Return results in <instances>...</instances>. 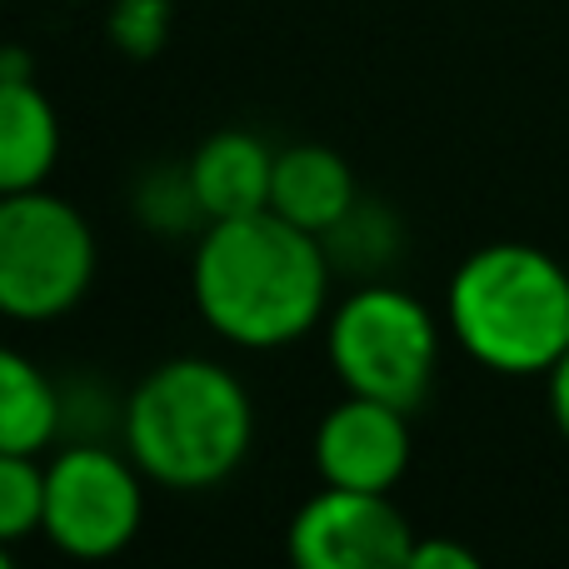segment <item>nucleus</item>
<instances>
[{"instance_id": "nucleus-9", "label": "nucleus", "mask_w": 569, "mask_h": 569, "mask_svg": "<svg viewBox=\"0 0 569 569\" xmlns=\"http://www.w3.org/2000/svg\"><path fill=\"white\" fill-rule=\"evenodd\" d=\"M190 180H196L206 226L236 216H256L270 210V186H276V156L266 140L250 130H216L190 160Z\"/></svg>"}, {"instance_id": "nucleus-6", "label": "nucleus", "mask_w": 569, "mask_h": 569, "mask_svg": "<svg viewBox=\"0 0 569 569\" xmlns=\"http://www.w3.org/2000/svg\"><path fill=\"white\" fill-rule=\"evenodd\" d=\"M140 465L120 460L96 440H70L46 465V525L50 545L76 560H106L126 550L140 530Z\"/></svg>"}, {"instance_id": "nucleus-1", "label": "nucleus", "mask_w": 569, "mask_h": 569, "mask_svg": "<svg viewBox=\"0 0 569 569\" xmlns=\"http://www.w3.org/2000/svg\"><path fill=\"white\" fill-rule=\"evenodd\" d=\"M330 256L320 236L276 210L216 220L196 250V305L226 340L246 350L290 345L320 320Z\"/></svg>"}, {"instance_id": "nucleus-16", "label": "nucleus", "mask_w": 569, "mask_h": 569, "mask_svg": "<svg viewBox=\"0 0 569 569\" xmlns=\"http://www.w3.org/2000/svg\"><path fill=\"white\" fill-rule=\"evenodd\" d=\"M405 569H480V560H475V550L450 545V540H415Z\"/></svg>"}, {"instance_id": "nucleus-17", "label": "nucleus", "mask_w": 569, "mask_h": 569, "mask_svg": "<svg viewBox=\"0 0 569 569\" xmlns=\"http://www.w3.org/2000/svg\"><path fill=\"white\" fill-rule=\"evenodd\" d=\"M550 415H555V425H560V435L569 440V350L550 370Z\"/></svg>"}, {"instance_id": "nucleus-3", "label": "nucleus", "mask_w": 569, "mask_h": 569, "mask_svg": "<svg viewBox=\"0 0 569 569\" xmlns=\"http://www.w3.org/2000/svg\"><path fill=\"white\" fill-rule=\"evenodd\" d=\"M450 330L485 370H555L569 350V270L535 246L475 250L450 280Z\"/></svg>"}, {"instance_id": "nucleus-14", "label": "nucleus", "mask_w": 569, "mask_h": 569, "mask_svg": "<svg viewBox=\"0 0 569 569\" xmlns=\"http://www.w3.org/2000/svg\"><path fill=\"white\" fill-rule=\"evenodd\" d=\"M136 210H140V220L156 230H190L196 220H206L200 196H196V180H190V166L186 170H176V166L156 170V176L140 186Z\"/></svg>"}, {"instance_id": "nucleus-2", "label": "nucleus", "mask_w": 569, "mask_h": 569, "mask_svg": "<svg viewBox=\"0 0 569 569\" xmlns=\"http://www.w3.org/2000/svg\"><path fill=\"white\" fill-rule=\"evenodd\" d=\"M126 450L140 475L166 490L220 485L250 450V395L216 360H166L136 385L120 410Z\"/></svg>"}, {"instance_id": "nucleus-12", "label": "nucleus", "mask_w": 569, "mask_h": 569, "mask_svg": "<svg viewBox=\"0 0 569 569\" xmlns=\"http://www.w3.org/2000/svg\"><path fill=\"white\" fill-rule=\"evenodd\" d=\"M60 390L20 350L0 355V455H40L60 440Z\"/></svg>"}, {"instance_id": "nucleus-8", "label": "nucleus", "mask_w": 569, "mask_h": 569, "mask_svg": "<svg viewBox=\"0 0 569 569\" xmlns=\"http://www.w3.org/2000/svg\"><path fill=\"white\" fill-rule=\"evenodd\" d=\"M410 465V425L405 410L370 395H350L340 400L315 430V470L325 485H345V490H385L405 475Z\"/></svg>"}, {"instance_id": "nucleus-7", "label": "nucleus", "mask_w": 569, "mask_h": 569, "mask_svg": "<svg viewBox=\"0 0 569 569\" xmlns=\"http://www.w3.org/2000/svg\"><path fill=\"white\" fill-rule=\"evenodd\" d=\"M410 550L415 530L385 490L330 485L290 525V555L305 569H400Z\"/></svg>"}, {"instance_id": "nucleus-15", "label": "nucleus", "mask_w": 569, "mask_h": 569, "mask_svg": "<svg viewBox=\"0 0 569 569\" xmlns=\"http://www.w3.org/2000/svg\"><path fill=\"white\" fill-rule=\"evenodd\" d=\"M110 30L130 56H150L166 40V0H120Z\"/></svg>"}, {"instance_id": "nucleus-4", "label": "nucleus", "mask_w": 569, "mask_h": 569, "mask_svg": "<svg viewBox=\"0 0 569 569\" xmlns=\"http://www.w3.org/2000/svg\"><path fill=\"white\" fill-rule=\"evenodd\" d=\"M440 330L415 295L370 284L330 320V365L350 395H370L410 415L430 395Z\"/></svg>"}, {"instance_id": "nucleus-10", "label": "nucleus", "mask_w": 569, "mask_h": 569, "mask_svg": "<svg viewBox=\"0 0 569 569\" xmlns=\"http://www.w3.org/2000/svg\"><path fill=\"white\" fill-rule=\"evenodd\" d=\"M360 190L355 176L330 146H290L276 156V186H270V210L310 236H330L355 210Z\"/></svg>"}, {"instance_id": "nucleus-11", "label": "nucleus", "mask_w": 569, "mask_h": 569, "mask_svg": "<svg viewBox=\"0 0 569 569\" xmlns=\"http://www.w3.org/2000/svg\"><path fill=\"white\" fill-rule=\"evenodd\" d=\"M60 156V126L50 100L20 70L0 76V190H36Z\"/></svg>"}, {"instance_id": "nucleus-13", "label": "nucleus", "mask_w": 569, "mask_h": 569, "mask_svg": "<svg viewBox=\"0 0 569 569\" xmlns=\"http://www.w3.org/2000/svg\"><path fill=\"white\" fill-rule=\"evenodd\" d=\"M46 525V470L36 455H0V540L16 545Z\"/></svg>"}, {"instance_id": "nucleus-5", "label": "nucleus", "mask_w": 569, "mask_h": 569, "mask_svg": "<svg viewBox=\"0 0 569 569\" xmlns=\"http://www.w3.org/2000/svg\"><path fill=\"white\" fill-rule=\"evenodd\" d=\"M96 276V236L60 196L10 190L0 206V310L16 320H56Z\"/></svg>"}]
</instances>
